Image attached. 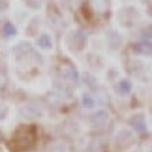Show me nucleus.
<instances>
[{"label":"nucleus","instance_id":"obj_5","mask_svg":"<svg viewBox=\"0 0 152 152\" xmlns=\"http://www.w3.org/2000/svg\"><path fill=\"white\" fill-rule=\"evenodd\" d=\"M3 31H5V35H6V37H12V35L15 34V28L12 26L11 23H6V24H5V29H3Z\"/></svg>","mask_w":152,"mask_h":152},{"label":"nucleus","instance_id":"obj_4","mask_svg":"<svg viewBox=\"0 0 152 152\" xmlns=\"http://www.w3.org/2000/svg\"><path fill=\"white\" fill-rule=\"evenodd\" d=\"M82 104H84V107H85V108H93V107L96 105L94 99H93L91 96H88V94L82 97Z\"/></svg>","mask_w":152,"mask_h":152},{"label":"nucleus","instance_id":"obj_3","mask_svg":"<svg viewBox=\"0 0 152 152\" xmlns=\"http://www.w3.org/2000/svg\"><path fill=\"white\" fill-rule=\"evenodd\" d=\"M119 90H120L122 94H128V93L131 91V84H129V81H126V79L120 81V84H119Z\"/></svg>","mask_w":152,"mask_h":152},{"label":"nucleus","instance_id":"obj_2","mask_svg":"<svg viewBox=\"0 0 152 152\" xmlns=\"http://www.w3.org/2000/svg\"><path fill=\"white\" fill-rule=\"evenodd\" d=\"M37 44L40 46L41 49H50V47H52V38L44 34V35H41V37L37 40Z\"/></svg>","mask_w":152,"mask_h":152},{"label":"nucleus","instance_id":"obj_1","mask_svg":"<svg viewBox=\"0 0 152 152\" xmlns=\"http://www.w3.org/2000/svg\"><path fill=\"white\" fill-rule=\"evenodd\" d=\"M12 143L15 145L18 151H28L37 143V131L34 126L23 125L15 131L12 137Z\"/></svg>","mask_w":152,"mask_h":152}]
</instances>
